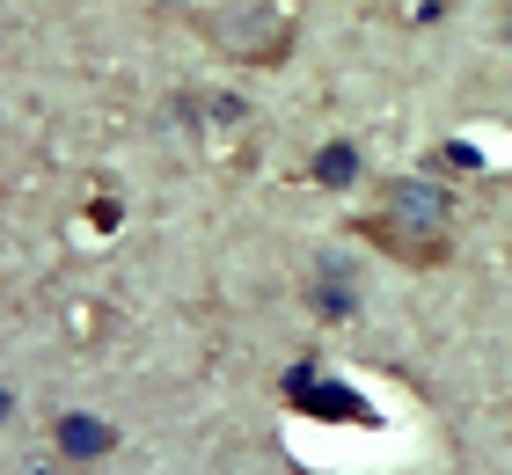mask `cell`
I'll return each instance as SVG.
<instances>
[{"mask_svg": "<svg viewBox=\"0 0 512 475\" xmlns=\"http://www.w3.org/2000/svg\"><path fill=\"white\" fill-rule=\"evenodd\" d=\"M366 249H381L395 256V264H447V234H432V227H410V220H388V212H366V220L352 227Z\"/></svg>", "mask_w": 512, "mask_h": 475, "instance_id": "cell-1", "label": "cell"}, {"mask_svg": "<svg viewBox=\"0 0 512 475\" xmlns=\"http://www.w3.org/2000/svg\"><path fill=\"white\" fill-rule=\"evenodd\" d=\"M381 212H388V220H410V227H432V234L454 227V198H447L432 176H395V183L381 190Z\"/></svg>", "mask_w": 512, "mask_h": 475, "instance_id": "cell-2", "label": "cell"}, {"mask_svg": "<svg viewBox=\"0 0 512 475\" xmlns=\"http://www.w3.org/2000/svg\"><path fill=\"white\" fill-rule=\"evenodd\" d=\"M52 439H59L66 468H88V461H110V454H118V424H103V417H88V410H66V417L52 424Z\"/></svg>", "mask_w": 512, "mask_h": 475, "instance_id": "cell-3", "label": "cell"}, {"mask_svg": "<svg viewBox=\"0 0 512 475\" xmlns=\"http://www.w3.org/2000/svg\"><path fill=\"white\" fill-rule=\"evenodd\" d=\"M286 395H293V402H308L315 417H359V410H366L352 388H330V380H315V373H293V380H286Z\"/></svg>", "mask_w": 512, "mask_h": 475, "instance_id": "cell-4", "label": "cell"}, {"mask_svg": "<svg viewBox=\"0 0 512 475\" xmlns=\"http://www.w3.org/2000/svg\"><path fill=\"white\" fill-rule=\"evenodd\" d=\"M359 169H366V161H359V147H352V139H330V147H322V154L308 161V176H315L322 190H344V183H359Z\"/></svg>", "mask_w": 512, "mask_h": 475, "instance_id": "cell-5", "label": "cell"}, {"mask_svg": "<svg viewBox=\"0 0 512 475\" xmlns=\"http://www.w3.org/2000/svg\"><path fill=\"white\" fill-rule=\"evenodd\" d=\"M315 315H330V322H344V315H359V300H352V285H337V278H322V285H315Z\"/></svg>", "mask_w": 512, "mask_h": 475, "instance_id": "cell-6", "label": "cell"}, {"mask_svg": "<svg viewBox=\"0 0 512 475\" xmlns=\"http://www.w3.org/2000/svg\"><path fill=\"white\" fill-rule=\"evenodd\" d=\"M15 417V395H8V380H0V424H8Z\"/></svg>", "mask_w": 512, "mask_h": 475, "instance_id": "cell-7", "label": "cell"}, {"mask_svg": "<svg viewBox=\"0 0 512 475\" xmlns=\"http://www.w3.org/2000/svg\"><path fill=\"white\" fill-rule=\"evenodd\" d=\"M161 8H176V0H161Z\"/></svg>", "mask_w": 512, "mask_h": 475, "instance_id": "cell-8", "label": "cell"}, {"mask_svg": "<svg viewBox=\"0 0 512 475\" xmlns=\"http://www.w3.org/2000/svg\"><path fill=\"white\" fill-rule=\"evenodd\" d=\"M505 37H512V22H505Z\"/></svg>", "mask_w": 512, "mask_h": 475, "instance_id": "cell-9", "label": "cell"}]
</instances>
